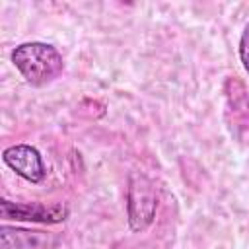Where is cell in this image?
I'll return each mask as SVG.
<instances>
[{
    "mask_svg": "<svg viewBox=\"0 0 249 249\" xmlns=\"http://www.w3.org/2000/svg\"><path fill=\"white\" fill-rule=\"evenodd\" d=\"M14 66L31 86H45L56 80L64 70V58L56 47L41 41L21 43L10 54Z\"/></svg>",
    "mask_w": 249,
    "mask_h": 249,
    "instance_id": "1",
    "label": "cell"
},
{
    "mask_svg": "<svg viewBox=\"0 0 249 249\" xmlns=\"http://www.w3.org/2000/svg\"><path fill=\"white\" fill-rule=\"evenodd\" d=\"M128 226L132 231H144L156 216V208H158V198H156V191L152 181L134 171L130 173L128 179Z\"/></svg>",
    "mask_w": 249,
    "mask_h": 249,
    "instance_id": "2",
    "label": "cell"
},
{
    "mask_svg": "<svg viewBox=\"0 0 249 249\" xmlns=\"http://www.w3.org/2000/svg\"><path fill=\"white\" fill-rule=\"evenodd\" d=\"M70 210L64 204H41V202H10L0 200V216L4 220L16 222H41V224H60L68 218Z\"/></svg>",
    "mask_w": 249,
    "mask_h": 249,
    "instance_id": "3",
    "label": "cell"
},
{
    "mask_svg": "<svg viewBox=\"0 0 249 249\" xmlns=\"http://www.w3.org/2000/svg\"><path fill=\"white\" fill-rule=\"evenodd\" d=\"M4 163L29 183H41L47 175L43 158L37 148L29 144H14L2 152Z\"/></svg>",
    "mask_w": 249,
    "mask_h": 249,
    "instance_id": "4",
    "label": "cell"
},
{
    "mask_svg": "<svg viewBox=\"0 0 249 249\" xmlns=\"http://www.w3.org/2000/svg\"><path fill=\"white\" fill-rule=\"evenodd\" d=\"M239 58H241L245 72L249 74V23L243 27V33L239 39Z\"/></svg>",
    "mask_w": 249,
    "mask_h": 249,
    "instance_id": "5",
    "label": "cell"
}]
</instances>
